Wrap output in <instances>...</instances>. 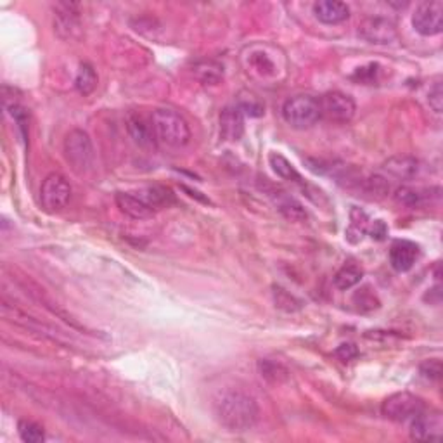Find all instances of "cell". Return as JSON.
<instances>
[{
	"label": "cell",
	"instance_id": "obj_22",
	"mask_svg": "<svg viewBox=\"0 0 443 443\" xmlns=\"http://www.w3.org/2000/svg\"><path fill=\"white\" fill-rule=\"evenodd\" d=\"M393 197L398 204H402V207H407V208H419L423 207L424 201H426V196L423 194V190L414 189V187H409V186L398 187V189L395 190Z\"/></svg>",
	"mask_w": 443,
	"mask_h": 443
},
{
	"label": "cell",
	"instance_id": "obj_5",
	"mask_svg": "<svg viewBox=\"0 0 443 443\" xmlns=\"http://www.w3.org/2000/svg\"><path fill=\"white\" fill-rule=\"evenodd\" d=\"M64 156L78 174H85L93 163V146L89 133L75 128L64 139Z\"/></svg>",
	"mask_w": 443,
	"mask_h": 443
},
{
	"label": "cell",
	"instance_id": "obj_6",
	"mask_svg": "<svg viewBox=\"0 0 443 443\" xmlns=\"http://www.w3.org/2000/svg\"><path fill=\"white\" fill-rule=\"evenodd\" d=\"M423 410H426V403L423 402V398L416 397L409 391H398V393L390 395L381 405L383 416L395 423H407Z\"/></svg>",
	"mask_w": 443,
	"mask_h": 443
},
{
	"label": "cell",
	"instance_id": "obj_1",
	"mask_svg": "<svg viewBox=\"0 0 443 443\" xmlns=\"http://www.w3.org/2000/svg\"><path fill=\"white\" fill-rule=\"evenodd\" d=\"M215 414L230 431H248L260 417L257 400L243 391H225L215 402Z\"/></svg>",
	"mask_w": 443,
	"mask_h": 443
},
{
	"label": "cell",
	"instance_id": "obj_17",
	"mask_svg": "<svg viewBox=\"0 0 443 443\" xmlns=\"http://www.w3.org/2000/svg\"><path fill=\"white\" fill-rule=\"evenodd\" d=\"M194 77L204 85H217L223 78V66L217 61H200L194 64Z\"/></svg>",
	"mask_w": 443,
	"mask_h": 443
},
{
	"label": "cell",
	"instance_id": "obj_4",
	"mask_svg": "<svg viewBox=\"0 0 443 443\" xmlns=\"http://www.w3.org/2000/svg\"><path fill=\"white\" fill-rule=\"evenodd\" d=\"M283 118L290 127L296 128V130L313 127L320 118L319 99L312 96L291 97L284 103Z\"/></svg>",
	"mask_w": 443,
	"mask_h": 443
},
{
	"label": "cell",
	"instance_id": "obj_21",
	"mask_svg": "<svg viewBox=\"0 0 443 443\" xmlns=\"http://www.w3.org/2000/svg\"><path fill=\"white\" fill-rule=\"evenodd\" d=\"M269 161H270V167H272V170L276 172V174L279 175L280 179L293 180V182H300L301 180L300 174L296 172V168H294L293 165H291L290 161H287L286 158L283 156V154L270 153Z\"/></svg>",
	"mask_w": 443,
	"mask_h": 443
},
{
	"label": "cell",
	"instance_id": "obj_19",
	"mask_svg": "<svg viewBox=\"0 0 443 443\" xmlns=\"http://www.w3.org/2000/svg\"><path fill=\"white\" fill-rule=\"evenodd\" d=\"M127 130L132 135V139L137 144H140V146H147L151 142V139H153V128L144 121V118L140 114H128Z\"/></svg>",
	"mask_w": 443,
	"mask_h": 443
},
{
	"label": "cell",
	"instance_id": "obj_7",
	"mask_svg": "<svg viewBox=\"0 0 443 443\" xmlns=\"http://www.w3.org/2000/svg\"><path fill=\"white\" fill-rule=\"evenodd\" d=\"M71 200V186L61 174L47 175L40 189V203L45 211L57 213L68 207Z\"/></svg>",
	"mask_w": 443,
	"mask_h": 443
},
{
	"label": "cell",
	"instance_id": "obj_18",
	"mask_svg": "<svg viewBox=\"0 0 443 443\" xmlns=\"http://www.w3.org/2000/svg\"><path fill=\"white\" fill-rule=\"evenodd\" d=\"M363 270L356 264H347L334 273V286L341 291L352 290L362 280Z\"/></svg>",
	"mask_w": 443,
	"mask_h": 443
},
{
	"label": "cell",
	"instance_id": "obj_20",
	"mask_svg": "<svg viewBox=\"0 0 443 443\" xmlns=\"http://www.w3.org/2000/svg\"><path fill=\"white\" fill-rule=\"evenodd\" d=\"M277 210L280 211L284 218L291 222H303L307 218V211H305L303 204L298 203L296 200L290 196H284L280 197V201L277 203Z\"/></svg>",
	"mask_w": 443,
	"mask_h": 443
},
{
	"label": "cell",
	"instance_id": "obj_31",
	"mask_svg": "<svg viewBox=\"0 0 443 443\" xmlns=\"http://www.w3.org/2000/svg\"><path fill=\"white\" fill-rule=\"evenodd\" d=\"M334 355L341 360V362H352V360L359 356V348L354 343H343L336 348Z\"/></svg>",
	"mask_w": 443,
	"mask_h": 443
},
{
	"label": "cell",
	"instance_id": "obj_8",
	"mask_svg": "<svg viewBox=\"0 0 443 443\" xmlns=\"http://www.w3.org/2000/svg\"><path fill=\"white\" fill-rule=\"evenodd\" d=\"M320 118H326L333 123H348L355 117V103L350 96L343 92H327L319 99Z\"/></svg>",
	"mask_w": 443,
	"mask_h": 443
},
{
	"label": "cell",
	"instance_id": "obj_24",
	"mask_svg": "<svg viewBox=\"0 0 443 443\" xmlns=\"http://www.w3.org/2000/svg\"><path fill=\"white\" fill-rule=\"evenodd\" d=\"M75 87L82 96H90L97 87V75L90 64H82L75 78Z\"/></svg>",
	"mask_w": 443,
	"mask_h": 443
},
{
	"label": "cell",
	"instance_id": "obj_14",
	"mask_svg": "<svg viewBox=\"0 0 443 443\" xmlns=\"http://www.w3.org/2000/svg\"><path fill=\"white\" fill-rule=\"evenodd\" d=\"M114 201H117V207L120 208L121 213L133 218V220H147V218H153L154 210L146 203V201L140 200L139 196H133V194L128 193H118L117 196H114Z\"/></svg>",
	"mask_w": 443,
	"mask_h": 443
},
{
	"label": "cell",
	"instance_id": "obj_15",
	"mask_svg": "<svg viewBox=\"0 0 443 443\" xmlns=\"http://www.w3.org/2000/svg\"><path fill=\"white\" fill-rule=\"evenodd\" d=\"M244 114L239 107H225L220 114V135L223 140L236 142L244 133Z\"/></svg>",
	"mask_w": 443,
	"mask_h": 443
},
{
	"label": "cell",
	"instance_id": "obj_3",
	"mask_svg": "<svg viewBox=\"0 0 443 443\" xmlns=\"http://www.w3.org/2000/svg\"><path fill=\"white\" fill-rule=\"evenodd\" d=\"M244 66L253 78L260 82L279 80V71H284L283 56H277V50L270 52V47L257 45L248 49L244 56Z\"/></svg>",
	"mask_w": 443,
	"mask_h": 443
},
{
	"label": "cell",
	"instance_id": "obj_33",
	"mask_svg": "<svg viewBox=\"0 0 443 443\" xmlns=\"http://www.w3.org/2000/svg\"><path fill=\"white\" fill-rule=\"evenodd\" d=\"M430 106L433 107L437 113H442V107H443V90H442V84H435L433 89H430Z\"/></svg>",
	"mask_w": 443,
	"mask_h": 443
},
{
	"label": "cell",
	"instance_id": "obj_11",
	"mask_svg": "<svg viewBox=\"0 0 443 443\" xmlns=\"http://www.w3.org/2000/svg\"><path fill=\"white\" fill-rule=\"evenodd\" d=\"M410 423V437L414 440H438L442 437V417L440 414H430L423 410Z\"/></svg>",
	"mask_w": 443,
	"mask_h": 443
},
{
	"label": "cell",
	"instance_id": "obj_10",
	"mask_svg": "<svg viewBox=\"0 0 443 443\" xmlns=\"http://www.w3.org/2000/svg\"><path fill=\"white\" fill-rule=\"evenodd\" d=\"M359 35L370 44L386 45L398 38L397 24L388 17H367L359 24Z\"/></svg>",
	"mask_w": 443,
	"mask_h": 443
},
{
	"label": "cell",
	"instance_id": "obj_16",
	"mask_svg": "<svg viewBox=\"0 0 443 443\" xmlns=\"http://www.w3.org/2000/svg\"><path fill=\"white\" fill-rule=\"evenodd\" d=\"M383 168L388 174L400 180H410L416 177L417 172H419V161L412 156H405V154L402 156V154H398V156L390 158L383 165Z\"/></svg>",
	"mask_w": 443,
	"mask_h": 443
},
{
	"label": "cell",
	"instance_id": "obj_12",
	"mask_svg": "<svg viewBox=\"0 0 443 443\" xmlns=\"http://www.w3.org/2000/svg\"><path fill=\"white\" fill-rule=\"evenodd\" d=\"M313 14L324 24H340L350 17V7L338 0H320L313 3Z\"/></svg>",
	"mask_w": 443,
	"mask_h": 443
},
{
	"label": "cell",
	"instance_id": "obj_32",
	"mask_svg": "<svg viewBox=\"0 0 443 443\" xmlns=\"http://www.w3.org/2000/svg\"><path fill=\"white\" fill-rule=\"evenodd\" d=\"M367 234H369L373 239L376 241H383L384 237L388 236V227L386 223H384L383 220H374V222H369V225H367Z\"/></svg>",
	"mask_w": 443,
	"mask_h": 443
},
{
	"label": "cell",
	"instance_id": "obj_9",
	"mask_svg": "<svg viewBox=\"0 0 443 443\" xmlns=\"http://www.w3.org/2000/svg\"><path fill=\"white\" fill-rule=\"evenodd\" d=\"M412 27L423 37H435L443 30V3L440 0L423 2L412 14Z\"/></svg>",
	"mask_w": 443,
	"mask_h": 443
},
{
	"label": "cell",
	"instance_id": "obj_29",
	"mask_svg": "<svg viewBox=\"0 0 443 443\" xmlns=\"http://www.w3.org/2000/svg\"><path fill=\"white\" fill-rule=\"evenodd\" d=\"M237 107L241 110V113L250 114V117H262L265 111L264 104H262L260 100H258V97H255V96L243 97V99L239 100V106Z\"/></svg>",
	"mask_w": 443,
	"mask_h": 443
},
{
	"label": "cell",
	"instance_id": "obj_2",
	"mask_svg": "<svg viewBox=\"0 0 443 443\" xmlns=\"http://www.w3.org/2000/svg\"><path fill=\"white\" fill-rule=\"evenodd\" d=\"M151 128H153V135L158 142L167 147H174V149L183 147L190 140L189 123L177 111L167 110V107L153 111Z\"/></svg>",
	"mask_w": 443,
	"mask_h": 443
},
{
	"label": "cell",
	"instance_id": "obj_27",
	"mask_svg": "<svg viewBox=\"0 0 443 443\" xmlns=\"http://www.w3.org/2000/svg\"><path fill=\"white\" fill-rule=\"evenodd\" d=\"M273 301H276V307L283 308L286 312H296L301 308V303L293 294H290L286 290L277 286H273Z\"/></svg>",
	"mask_w": 443,
	"mask_h": 443
},
{
	"label": "cell",
	"instance_id": "obj_28",
	"mask_svg": "<svg viewBox=\"0 0 443 443\" xmlns=\"http://www.w3.org/2000/svg\"><path fill=\"white\" fill-rule=\"evenodd\" d=\"M354 303L360 312H369L380 307V301H377L376 294L370 293L369 287H363V290L356 291L354 296Z\"/></svg>",
	"mask_w": 443,
	"mask_h": 443
},
{
	"label": "cell",
	"instance_id": "obj_23",
	"mask_svg": "<svg viewBox=\"0 0 443 443\" xmlns=\"http://www.w3.org/2000/svg\"><path fill=\"white\" fill-rule=\"evenodd\" d=\"M258 367H260L262 377H265L269 383L280 384L287 380V376H290V373H287V369L283 363L272 362V360H260Z\"/></svg>",
	"mask_w": 443,
	"mask_h": 443
},
{
	"label": "cell",
	"instance_id": "obj_25",
	"mask_svg": "<svg viewBox=\"0 0 443 443\" xmlns=\"http://www.w3.org/2000/svg\"><path fill=\"white\" fill-rule=\"evenodd\" d=\"M17 433H20L21 440L27 443H42L45 440V431L40 424L33 423V421L21 419L17 423Z\"/></svg>",
	"mask_w": 443,
	"mask_h": 443
},
{
	"label": "cell",
	"instance_id": "obj_30",
	"mask_svg": "<svg viewBox=\"0 0 443 443\" xmlns=\"http://www.w3.org/2000/svg\"><path fill=\"white\" fill-rule=\"evenodd\" d=\"M421 374L428 380H440L442 376V363L440 360H426L424 363H421Z\"/></svg>",
	"mask_w": 443,
	"mask_h": 443
},
{
	"label": "cell",
	"instance_id": "obj_13",
	"mask_svg": "<svg viewBox=\"0 0 443 443\" xmlns=\"http://www.w3.org/2000/svg\"><path fill=\"white\" fill-rule=\"evenodd\" d=\"M419 257V246L412 241H397L390 250V264L397 272H409Z\"/></svg>",
	"mask_w": 443,
	"mask_h": 443
},
{
	"label": "cell",
	"instance_id": "obj_26",
	"mask_svg": "<svg viewBox=\"0 0 443 443\" xmlns=\"http://www.w3.org/2000/svg\"><path fill=\"white\" fill-rule=\"evenodd\" d=\"M362 186L366 194H370V200H383L390 193V183L380 175H373V177L363 180Z\"/></svg>",
	"mask_w": 443,
	"mask_h": 443
}]
</instances>
